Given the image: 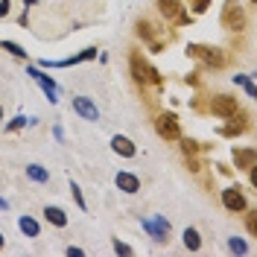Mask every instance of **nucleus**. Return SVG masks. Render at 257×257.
<instances>
[{"label":"nucleus","mask_w":257,"mask_h":257,"mask_svg":"<svg viewBox=\"0 0 257 257\" xmlns=\"http://www.w3.org/2000/svg\"><path fill=\"white\" fill-rule=\"evenodd\" d=\"M187 56L196 59V62H202L205 67H213V70H219L228 64V56H225V50L219 47H210V44H187Z\"/></svg>","instance_id":"f257e3e1"},{"label":"nucleus","mask_w":257,"mask_h":257,"mask_svg":"<svg viewBox=\"0 0 257 257\" xmlns=\"http://www.w3.org/2000/svg\"><path fill=\"white\" fill-rule=\"evenodd\" d=\"M219 21H222V27L228 32H242L248 27V12H245V6L237 3V0H225Z\"/></svg>","instance_id":"f03ea898"},{"label":"nucleus","mask_w":257,"mask_h":257,"mask_svg":"<svg viewBox=\"0 0 257 257\" xmlns=\"http://www.w3.org/2000/svg\"><path fill=\"white\" fill-rule=\"evenodd\" d=\"M128 64H132V76H135V82H138V85H161V82H164V79H161V73L149 62H146L138 50H132Z\"/></svg>","instance_id":"7ed1b4c3"},{"label":"nucleus","mask_w":257,"mask_h":257,"mask_svg":"<svg viewBox=\"0 0 257 257\" xmlns=\"http://www.w3.org/2000/svg\"><path fill=\"white\" fill-rule=\"evenodd\" d=\"M138 35H141L146 44H149V50H152V53H161V50L170 44V35H167V30H164V27H155V24H152V21H146V18H144V21H138Z\"/></svg>","instance_id":"20e7f679"},{"label":"nucleus","mask_w":257,"mask_h":257,"mask_svg":"<svg viewBox=\"0 0 257 257\" xmlns=\"http://www.w3.org/2000/svg\"><path fill=\"white\" fill-rule=\"evenodd\" d=\"M210 114L213 117H222V120H237V114H240L237 96H228V94L210 96Z\"/></svg>","instance_id":"39448f33"},{"label":"nucleus","mask_w":257,"mask_h":257,"mask_svg":"<svg viewBox=\"0 0 257 257\" xmlns=\"http://www.w3.org/2000/svg\"><path fill=\"white\" fill-rule=\"evenodd\" d=\"M141 225H144V231L155 242H167V240H170V234H173V225H170V219H167V216H161V213H155V216H146Z\"/></svg>","instance_id":"423d86ee"},{"label":"nucleus","mask_w":257,"mask_h":257,"mask_svg":"<svg viewBox=\"0 0 257 257\" xmlns=\"http://www.w3.org/2000/svg\"><path fill=\"white\" fill-rule=\"evenodd\" d=\"M155 132H158L164 141H178L181 138V126H178V117L173 111H164L155 117Z\"/></svg>","instance_id":"0eeeda50"},{"label":"nucleus","mask_w":257,"mask_h":257,"mask_svg":"<svg viewBox=\"0 0 257 257\" xmlns=\"http://www.w3.org/2000/svg\"><path fill=\"white\" fill-rule=\"evenodd\" d=\"M222 205H225V210H231V213H242V210L248 208L245 193H242L240 187H225L222 190Z\"/></svg>","instance_id":"6e6552de"},{"label":"nucleus","mask_w":257,"mask_h":257,"mask_svg":"<svg viewBox=\"0 0 257 257\" xmlns=\"http://www.w3.org/2000/svg\"><path fill=\"white\" fill-rule=\"evenodd\" d=\"M27 73H30L32 79L38 82V85H41V91H44V94H47V99L50 102H56V99H59V88H56V82L50 79L47 73H41V67H27Z\"/></svg>","instance_id":"1a4fd4ad"},{"label":"nucleus","mask_w":257,"mask_h":257,"mask_svg":"<svg viewBox=\"0 0 257 257\" xmlns=\"http://www.w3.org/2000/svg\"><path fill=\"white\" fill-rule=\"evenodd\" d=\"M96 56V47H85L82 53L70 56V59H62V62H50V59H41V67H70V64H79V62H88Z\"/></svg>","instance_id":"9d476101"},{"label":"nucleus","mask_w":257,"mask_h":257,"mask_svg":"<svg viewBox=\"0 0 257 257\" xmlns=\"http://www.w3.org/2000/svg\"><path fill=\"white\" fill-rule=\"evenodd\" d=\"M70 105H73V111L79 114L82 120H91V123L99 120V111H96V105L88 99V96H73V102H70Z\"/></svg>","instance_id":"9b49d317"},{"label":"nucleus","mask_w":257,"mask_h":257,"mask_svg":"<svg viewBox=\"0 0 257 257\" xmlns=\"http://www.w3.org/2000/svg\"><path fill=\"white\" fill-rule=\"evenodd\" d=\"M111 149L117 152V155H123V158H135V155H138V146L132 144L126 135H114L111 138Z\"/></svg>","instance_id":"f8f14e48"},{"label":"nucleus","mask_w":257,"mask_h":257,"mask_svg":"<svg viewBox=\"0 0 257 257\" xmlns=\"http://www.w3.org/2000/svg\"><path fill=\"white\" fill-rule=\"evenodd\" d=\"M114 184H117V187H120L123 193H128V196L141 190V178L135 176V173H117V178H114Z\"/></svg>","instance_id":"ddd939ff"},{"label":"nucleus","mask_w":257,"mask_h":257,"mask_svg":"<svg viewBox=\"0 0 257 257\" xmlns=\"http://www.w3.org/2000/svg\"><path fill=\"white\" fill-rule=\"evenodd\" d=\"M254 149L251 146H245V149H234V164H237V170H248V167H254Z\"/></svg>","instance_id":"4468645a"},{"label":"nucleus","mask_w":257,"mask_h":257,"mask_svg":"<svg viewBox=\"0 0 257 257\" xmlns=\"http://www.w3.org/2000/svg\"><path fill=\"white\" fill-rule=\"evenodd\" d=\"M158 12L167 21H176L178 15H181V3L178 0H158Z\"/></svg>","instance_id":"2eb2a0df"},{"label":"nucleus","mask_w":257,"mask_h":257,"mask_svg":"<svg viewBox=\"0 0 257 257\" xmlns=\"http://www.w3.org/2000/svg\"><path fill=\"white\" fill-rule=\"evenodd\" d=\"M44 219H47L50 225H56V228H64L67 225V216H64L62 208H56V205H47L44 208Z\"/></svg>","instance_id":"dca6fc26"},{"label":"nucleus","mask_w":257,"mask_h":257,"mask_svg":"<svg viewBox=\"0 0 257 257\" xmlns=\"http://www.w3.org/2000/svg\"><path fill=\"white\" fill-rule=\"evenodd\" d=\"M27 176H30L32 181H38V184H47L50 181V170H44L41 164H30V167H27Z\"/></svg>","instance_id":"f3484780"},{"label":"nucleus","mask_w":257,"mask_h":257,"mask_svg":"<svg viewBox=\"0 0 257 257\" xmlns=\"http://www.w3.org/2000/svg\"><path fill=\"white\" fill-rule=\"evenodd\" d=\"M18 228H21L27 237H38V234H41V228H38V222H35L32 216H21V219H18Z\"/></svg>","instance_id":"a211bd4d"},{"label":"nucleus","mask_w":257,"mask_h":257,"mask_svg":"<svg viewBox=\"0 0 257 257\" xmlns=\"http://www.w3.org/2000/svg\"><path fill=\"white\" fill-rule=\"evenodd\" d=\"M181 237H184V245H187L190 251H199V248H202V237H199V231H196V228H184V234H181Z\"/></svg>","instance_id":"6ab92c4d"},{"label":"nucleus","mask_w":257,"mask_h":257,"mask_svg":"<svg viewBox=\"0 0 257 257\" xmlns=\"http://www.w3.org/2000/svg\"><path fill=\"white\" fill-rule=\"evenodd\" d=\"M0 47L6 50L9 56H15V59H27V50L21 47V44H15V41H9V38H3V41H0Z\"/></svg>","instance_id":"aec40b11"},{"label":"nucleus","mask_w":257,"mask_h":257,"mask_svg":"<svg viewBox=\"0 0 257 257\" xmlns=\"http://www.w3.org/2000/svg\"><path fill=\"white\" fill-rule=\"evenodd\" d=\"M234 82H237L240 88H245V94H248V96H254V94H257V91H254V82H251V76H242V73H237V76H234Z\"/></svg>","instance_id":"412c9836"},{"label":"nucleus","mask_w":257,"mask_h":257,"mask_svg":"<svg viewBox=\"0 0 257 257\" xmlns=\"http://www.w3.org/2000/svg\"><path fill=\"white\" fill-rule=\"evenodd\" d=\"M245 128H248V123H228V126H222V135L234 138V135H242Z\"/></svg>","instance_id":"4be33fe9"},{"label":"nucleus","mask_w":257,"mask_h":257,"mask_svg":"<svg viewBox=\"0 0 257 257\" xmlns=\"http://www.w3.org/2000/svg\"><path fill=\"white\" fill-rule=\"evenodd\" d=\"M228 248H231L234 254H245V251H248V245H245L240 237H231V240H228Z\"/></svg>","instance_id":"5701e85b"},{"label":"nucleus","mask_w":257,"mask_h":257,"mask_svg":"<svg viewBox=\"0 0 257 257\" xmlns=\"http://www.w3.org/2000/svg\"><path fill=\"white\" fill-rule=\"evenodd\" d=\"M178 141H181V152L184 155H196L199 152V144L196 141H190V138H178Z\"/></svg>","instance_id":"b1692460"},{"label":"nucleus","mask_w":257,"mask_h":257,"mask_svg":"<svg viewBox=\"0 0 257 257\" xmlns=\"http://www.w3.org/2000/svg\"><path fill=\"white\" fill-rule=\"evenodd\" d=\"M210 0H190V9L196 12V15H202V12H208Z\"/></svg>","instance_id":"393cba45"},{"label":"nucleus","mask_w":257,"mask_h":257,"mask_svg":"<svg viewBox=\"0 0 257 257\" xmlns=\"http://www.w3.org/2000/svg\"><path fill=\"white\" fill-rule=\"evenodd\" d=\"M245 228H248V234H251V237H257V213H254V210L245 216Z\"/></svg>","instance_id":"a878e982"},{"label":"nucleus","mask_w":257,"mask_h":257,"mask_svg":"<svg viewBox=\"0 0 257 257\" xmlns=\"http://www.w3.org/2000/svg\"><path fill=\"white\" fill-rule=\"evenodd\" d=\"M27 123H30L27 117H15V120H12V123L6 126V132H18V128H24V126H27Z\"/></svg>","instance_id":"bb28decb"},{"label":"nucleus","mask_w":257,"mask_h":257,"mask_svg":"<svg viewBox=\"0 0 257 257\" xmlns=\"http://www.w3.org/2000/svg\"><path fill=\"white\" fill-rule=\"evenodd\" d=\"M70 193H73V202H76L82 210H85V199H82V190L76 187V184H70Z\"/></svg>","instance_id":"cd10ccee"},{"label":"nucleus","mask_w":257,"mask_h":257,"mask_svg":"<svg viewBox=\"0 0 257 257\" xmlns=\"http://www.w3.org/2000/svg\"><path fill=\"white\" fill-rule=\"evenodd\" d=\"M114 251H117V254H132V245H126V242H120V240H114Z\"/></svg>","instance_id":"c85d7f7f"},{"label":"nucleus","mask_w":257,"mask_h":257,"mask_svg":"<svg viewBox=\"0 0 257 257\" xmlns=\"http://www.w3.org/2000/svg\"><path fill=\"white\" fill-rule=\"evenodd\" d=\"M9 9H12V6H9V0H0V18L9 15Z\"/></svg>","instance_id":"c756f323"},{"label":"nucleus","mask_w":257,"mask_h":257,"mask_svg":"<svg viewBox=\"0 0 257 257\" xmlns=\"http://www.w3.org/2000/svg\"><path fill=\"white\" fill-rule=\"evenodd\" d=\"M67 254H70V257H82L85 251H82V248H76V245H70V248H67Z\"/></svg>","instance_id":"7c9ffc66"},{"label":"nucleus","mask_w":257,"mask_h":257,"mask_svg":"<svg viewBox=\"0 0 257 257\" xmlns=\"http://www.w3.org/2000/svg\"><path fill=\"white\" fill-rule=\"evenodd\" d=\"M9 208V202H6V199H0V210H6Z\"/></svg>","instance_id":"2f4dec72"},{"label":"nucleus","mask_w":257,"mask_h":257,"mask_svg":"<svg viewBox=\"0 0 257 257\" xmlns=\"http://www.w3.org/2000/svg\"><path fill=\"white\" fill-rule=\"evenodd\" d=\"M0 248H3V234H0Z\"/></svg>","instance_id":"473e14b6"},{"label":"nucleus","mask_w":257,"mask_h":257,"mask_svg":"<svg viewBox=\"0 0 257 257\" xmlns=\"http://www.w3.org/2000/svg\"><path fill=\"white\" fill-rule=\"evenodd\" d=\"M0 120H3V108H0Z\"/></svg>","instance_id":"72a5a7b5"},{"label":"nucleus","mask_w":257,"mask_h":257,"mask_svg":"<svg viewBox=\"0 0 257 257\" xmlns=\"http://www.w3.org/2000/svg\"><path fill=\"white\" fill-rule=\"evenodd\" d=\"M248 3H254V0H248Z\"/></svg>","instance_id":"f704fd0d"}]
</instances>
